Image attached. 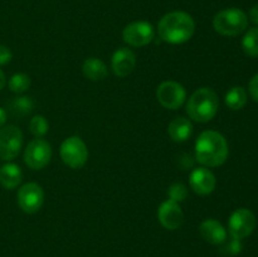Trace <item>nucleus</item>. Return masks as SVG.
I'll return each mask as SVG.
<instances>
[{
	"mask_svg": "<svg viewBox=\"0 0 258 257\" xmlns=\"http://www.w3.org/2000/svg\"><path fill=\"white\" fill-rule=\"evenodd\" d=\"M7 118H8V112L4 110V108L0 107V128H2L3 126H5Z\"/></svg>",
	"mask_w": 258,
	"mask_h": 257,
	"instance_id": "c85d7f7f",
	"label": "nucleus"
},
{
	"mask_svg": "<svg viewBox=\"0 0 258 257\" xmlns=\"http://www.w3.org/2000/svg\"><path fill=\"white\" fill-rule=\"evenodd\" d=\"M248 91L251 95L252 100L258 102V72L252 77V80L248 83Z\"/></svg>",
	"mask_w": 258,
	"mask_h": 257,
	"instance_id": "bb28decb",
	"label": "nucleus"
},
{
	"mask_svg": "<svg viewBox=\"0 0 258 257\" xmlns=\"http://www.w3.org/2000/svg\"><path fill=\"white\" fill-rule=\"evenodd\" d=\"M136 55L130 48H118L111 57V68L115 76L120 78L127 77L136 67Z\"/></svg>",
	"mask_w": 258,
	"mask_h": 257,
	"instance_id": "4468645a",
	"label": "nucleus"
},
{
	"mask_svg": "<svg viewBox=\"0 0 258 257\" xmlns=\"http://www.w3.org/2000/svg\"><path fill=\"white\" fill-rule=\"evenodd\" d=\"M168 134L174 143H185L193 134V123L189 118L175 117L168 126Z\"/></svg>",
	"mask_w": 258,
	"mask_h": 257,
	"instance_id": "dca6fc26",
	"label": "nucleus"
},
{
	"mask_svg": "<svg viewBox=\"0 0 258 257\" xmlns=\"http://www.w3.org/2000/svg\"><path fill=\"white\" fill-rule=\"evenodd\" d=\"M17 203L24 213H37L44 203V190L39 184L34 181L24 184L18 189Z\"/></svg>",
	"mask_w": 258,
	"mask_h": 257,
	"instance_id": "9d476101",
	"label": "nucleus"
},
{
	"mask_svg": "<svg viewBox=\"0 0 258 257\" xmlns=\"http://www.w3.org/2000/svg\"><path fill=\"white\" fill-rule=\"evenodd\" d=\"M168 197L170 201L176 202V203L180 204L181 202H184L188 197V188H186L185 184L183 183H176L171 184L168 189Z\"/></svg>",
	"mask_w": 258,
	"mask_h": 257,
	"instance_id": "b1692460",
	"label": "nucleus"
},
{
	"mask_svg": "<svg viewBox=\"0 0 258 257\" xmlns=\"http://www.w3.org/2000/svg\"><path fill=\"white\" fill-rule=\"evenodd\" d=\"M155 38V28L145 20H138L126 25L122 30V39L131 47H145Z\"/></svg>",
	"mask_w": 258,
	"mask_h": 257,
	"instance_id": "6e6552de",
	"label": "nucleus"
},
{
	"mask_svg": "<svg viewBox=\"0 0 258 257\" xmlns=\"http://www.w3.org/2000/svg\"><path fill=\"white\" fill-rule=\"evenodd\" d=\"M223 244H224V246L222 247L221 251L223 252L224 254H229V256H236V254H238L239 252L242 251L241 239L232 238L231 241H226Z\"/></svg>",
	"mask_w": 258,
	"mask_h": 257,
	"instance_id": "393cba45",
	"label": "nucleus"
},
{
	"mask_svg": "<svg viewBox=\"0 0 258 257\" xmlns=\"http://www.w3.org/2000/svg\"><path fill=\"white\" fill-rule=\"evenodd\" d=\"M194 153L199 164L206 168H217L227 161L229 154L228 143L218 131L206 130L197 139Z\"/></svg>",
	"mask_w": 258,
	"mask_h": 257,
	"instance_id": "f257e3e1",
	"label": "nucleus"
},
{
	"mask_svg": "<svg viewBox=\"0 0 258 257\" xmlns=\"http://www.w3.org/2000/svg\"><path fill=\"white\" fill-rule=\"evenodd\" d=\"M13 53L7 45H0V66H5L12 62Z\"/></svg>",
	"mask_w": 258,
	"mask_h": 257,
	"instance_id": "a878e982",
	"label": "nucleus"
},
{
	"mask_svg": "<svg viewBox=\"0 0 258 257\" xmlns=\"http://www.w3.org/2000/svg\"><path fill=\"white\" fill-rule=\"evenodd\" d=\"M59 155L71 169H81L88 160V149L80 136H70L60 144Z\"/></svg>",
	"mask_w": 258,
	"mask_h": 257,
	"instance_id": "39448f33",
	"label": "nucleus"
},
{
	"mask_svg": "<svg viewBox=\"0 0 258 257\" xmlns=\"http://www.w3.org/2000/svg\"><path fill=\"white\" fill-rule=\"evenodd\" d=\"M33 110H34V102L28 96L14 97L8 103V111L14 117H25V116L30 115Z\"/></svg>",
	"mask_w": 258,
	"mask_h": 257,
	"instance_id": "6ab92c4d",
	"label": "nucleus"
},
{
	"mask_svg": "<svg viewBox=\"0 0 258 257\" xmlns=\"http://www.w3.org/2000/svg\"><path fill=\"white\" fill-rule=\"evenodd\" d=\"M248 27V18L238 8H228L217 13L213 18V28L224 37H237Z\"/></svg>",
	"mask_w": 258,
	"mask_h": 257,
	"instance_id": "20e7f679",
	"label": "nucleus"
},
{
	"mask_svg": "<svg viewBox=\"0 0 258 257\" xmlns=\"http://www.w3.org/2000/svg\"><path fill=\"white\" fill-rule=\"evenodd\" d=\"M242 49L248 57H258V28H251L242 38Z\"/></svg>",
	"mask_w": 258,
	"mask_h": 257,
	"instance_id": "412c9836",
	"label": "nucleus"
},
{
	"mask_svg": "<svg viewBox=\"0 0 258 257\" xmlns=\"http://www.w3.org/2000/svg\"><path fill=\"white\" fill-rule=\"evenodd\" d=\"M218 110L219 98L209 87H202L194 91L186 102V113L191 120L199 123L213 120Z\"/></svg>",
	"mask_w": 258,
	"mask_h": 257,
	"instance_id": "7ed1b4c3",
	"label": "nucleus"
},
{
	"mask_svg": "<svg viewBox=\"0 0 258 257\" xmlns=\"http://www.w3.org/2000/svg\"><path fill=\"white\" fill-rule=\"evenodd\" d=\"M82 73L87 80L98 82V81H103L107 77L108 68L106 63L100 58L90 57L83 62Z\"/></svg>",
	"mask_w": 258,
	"mask_h": 257,
	"instance_id": "f3484780",
	"label": "nucleus"
},
{
	"mask_svg": "<svg viewBox=\"0 0 258 257\" xmlns=\"http://www.w3.org/2000/svg\"><path fill=\"white\" fill-rule=\"evenodd\" d=\"M249 19H251L254 24L258 25V4L252 7L251 10H249Z\"/></svg>",
	"mask_w": 258,
	"mask_h": 257,
	"instance_id": "cd10ccee",
	"label": "nucleus"
},
{
	"mask_svg": "<svg viewBox=\"0 0 258 257\" xmlns=\"http://www.w3.org/2000/svg\"><path fill=\"white\" fill-rule=\"evenodd\" d=\"M23 180V171L19 165L7 163L0 168V184L8 190L18 188Z\"/></svg>",
	"mask_w": 258,
	"mask_h": 257,
	"instance_id": "a211bd4d",
	"label": "nucleus"
},
{
	"mask_svg": "<svg viewBox=\"0 0 258 257\" xmlns=\"http://www.w3.org/2000/svg\"><path fill=\"white\" fill-rule=\"evenodd\" d=\"M30 85H32V81L30 77L25 73H15L12 77L9 78V90L14 93H24L29 90Z\"/></svg>",
	"mask_w": 258,
	"mask_h": 257,
	"instance_id": "4be33fe9",
	"label": "nucleus"
},
{
	"mask_svg": "<svg viewBox=\"0 0 258 257\" xmlns=\"http://www.w3.org/2000/svg\"><path fill=\"white\" fill-rule=\"evenodd\" d=\"M256 216L247 208H238L228 219V231L232 238H247L256 228Z\"/></svg>",
	"mask_w": 258,
	"mask_h": 257,
	"instance_id": "9b49d317",
	"label": "nucleus"
},
{
	"mask_svg": "<svg viewBox=\"0 0 258 257\" xmlns=\"http://www.w3.org/2000/svg\"><path fill=\"white\" fill-rule=\"evenodd\" d=\"M23 133L18 126H3L0 128V159L10 161L17 158L23 148Z\"/></svg>",
	"mask_w": 258,
	"mask_h": 257,
	"instance_id": "1a4fd4ad",
	"label": "nucleus"
},
{
	"mask_svg": "<svg viewBox=\"0 0 258 257\" xmlns=\"http://www.w3.org/2000/svg\"><path fill=\"white\" fill-rule=\"evenodd\" d=\"M5 85H7V78H5L4 72L0 70V91L5 87Z\"/></svg>",
	"mask_w": 258,
	"mask_h": 257,
	"instance_id": "c756f323",
	"label": "nucleus"
},
{
	"mask_svg": "<svg viewBox=\"0 0 258 257\" xmlns=\"http://www.w3.org/2000/svg\"><path fill=\"white\" fill-rule=\"evenodd\" d=\"M199 234L206 242L211 244H223L227 241V229L223 224L214 218L204 219L199 226Z\"/></svg>",
	"mask_w": 258,
	"mask_h": 257,
	"instance_id": "2eb2a0df",
	"label": "nucleus"
},
{
	"mask_svg": "<svg viewBox=\"0 0 258 257\" xmlns=\"http://www.w3.org/2000/svg\"><path fill=\"white\" fill-rule=\"evenodd\" d=\"M158 219L161 226L168 231H175L180 228L184 222V213L180 204L166 199L158 208Z\"/></svg>",
	"mask_w": 258,
	"mask_h": 257,
	"instance_id": "f8f14e48",
	"label": "nucleus"
},
{
	"mask_svg": "<svg viewBox=\"0 0 258 257\" xmlns=\"http://www.w3.org/2000/svg\"><path fill=\"white\" fill-rule=\"evenodd\" d=\"M196 33V22L190 14L181 10L166 13L158 23V34L169 44H183Z\"/></svg>",
	"mask_w": 258,
	"mask_h": 257,
	"instance_id": "f03ea898",
	"label": "nucleus"
},
{
	"mask_svg": "<svg viewBox=\"0 0 258 257\" xmlns=\"http://www.w3.org/2000/svg\"><path fill=\"white\" fill-rule=\"evenodd\" d=\"M29 130L35 138H43L49 131V123L43 115H35L30 118Z\"/></svg>",
	"mask_w": 258,
	"mask_h": 257,
	"instance_id": "5701e85b",
	"label": "nucleus"
},
{
	"mask_svg": "<svg viewBox=\"0 0 258 257\" xmlns=\"http://www.w3.org/2000/svg\"><path fill=\"white\" fill-rule=\"evenodd\" d=\"M224 101H226L227 107L231 108V110H242L247 103L246 90H244L243 87H241V86H234V87H232L231 90H228V92L226 93Z\"/></svg>",
	"mask_w": 258,
	"mask_h": 257,
	"instance_id": "aec40b11",
	"label": "nucleus"
},
{
	"mask_svg": "<svg viewBox=\"0 0 258 257\" xmlns=\"http://www.w3.org/2000/svg\"><path fill=\"white\" fill-rule=\"evenodd\" d=\"M53 150L50 144L43 138H35L24 150V163L32 170H42L52 159Z\"/></svg>",
	"mask_w": 258,
	"mask_h": 257,
	"instance_id": "423d86ee",
	"label": "nucleus"
},
{
	"mask_svg": "<svg viewBox=\"0 0 258 257\" xmlns=\"http://www.w3.org/2000/svg\"><path fill=\"white\" fill-rule=\"evenodd\" d=\"M189 185L196 194L208 196V194L213 193L214 189H216V175L213 174V171L209 170V168H206V166L196 168L189 176Z\"/></svg>",
	"mask_w": 258,
	"mask_h": 257,
	"instance_id": "ddd939ff",
	"label": "nucleus"
},
{
	"mask_svg": "<svg viewBox=\"0 0 258 257\" xmlns=\"http://www.w3.org/2000/svg\"><path fill=\"white\" fill-rule=\"evenodd\" d=\"M158 102L166 110H179L186 100V90L176 81H164L156 88Z\"/></svg>",
	"mask_w": 258,
	"mask_h": 257,
	"instance_id": "0eeeda50",
	"label": "nucleus"
}]
</instances>
